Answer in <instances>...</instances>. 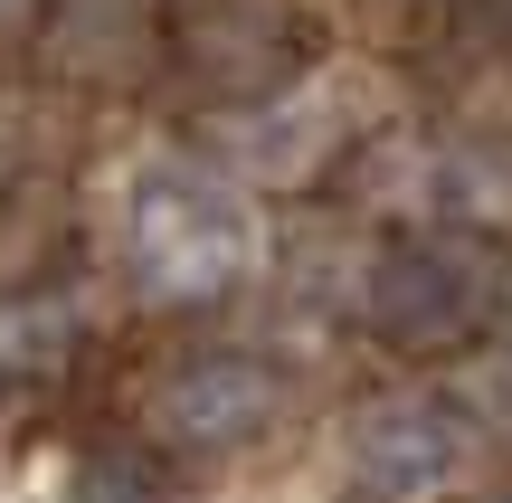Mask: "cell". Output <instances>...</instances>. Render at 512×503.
<instances>
[{"label":"cell","instance_id":"obj_1","mask_svg":"<svg viewBox=\"0 0 512 503\" xmlns=\"http://www.w3.org/2000/svg\"><path fill=\"white\" fill-rule=\"evenodd\" d=\"M124 257L152 304H209L256 276L266 219L219 162H143L124 190Z\"/></svg>","mask_w":512,"mask_h":503},{"label":"cell","instance_id":"obj_2","mask_svg":"<svg viewBox=\"0 0 512 503\" xmlns=\"http://www.w3.org/2000/svg\"><path fill=\"white\" fill-rule=\"evenodd\" d=\"M465 475V418L427 390L370 399L351 418V485L370 503H437Z\"/></svg>","mask_w":512,"mask_h":503},{"label":"cell","instance_id":"obj_3","mask_svg":"<svg viewBox=\"0 0 512 503\" xmlns=\"http://www.w3.org/2000/svg\"><path fill=\"white\" fill-rule=\"evenodd\" d=\"M342 86H294L275 95V105H247L219 124V171L247 190H294L313 181V171L332 162V143H342Z\"/></svg>","mask_w":512,"mask_h":503},{"label":"cell","instance_id":"obj_4","mask_svg":"<svg viewBox=\"0 0 512 503\" xmlns=\"http://www.w3.org/2000/svg\"><path fill=\"white\" fill-rule=\"evenodd\" d=\"M275 409H285V390H275L266 361H247V352H209V361H190V371L162 380V399H152V428H162L171 447H238V437H256Z\"/></svg>","mask_w":512,"mask_h":503},{"label":"cell","instance_id":"obj_5","mask_svg":"<svg viewBox=\"0 0 512 503\" xmlns=\"http://www.w3.org/2000/svg\"><path fill=\"white\" fill-rule=\"evenodd\" d=\"M38 10V0H0V29H19V19H29Z\"/></svg>","mask_w":512,"mask_h":503}]
</instances>
